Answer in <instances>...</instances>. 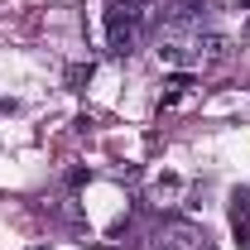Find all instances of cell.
I'll list each match as a JSON object with an SVG mask.
<instances>
[{"instance_id":"cell-1","label":"cell","mask_w":250,"mask_h":250,"mask_svg":"<svg viewBox=\"0 0 250 250\" xmlns=\"http://www.w3.org/2000/svg\"><path fill=\"white\" fill-rule=\"evenodd\" d=\"M154 20V0H111L106 10V43L111 53H135L140 34Z\"/></svg>"},{"instance_id":"cell-2","label":"cell","mask_w":250,"mask_h":250,"mask_svg":"<svg viewBox=\"0 0 250 250\" xmlns=\"http://www.w3.org/2000/svg\"><path fill=\"white\" fill-rule=\"evenodd\" d=\"M145 250H212V246H207V236H202L197 226H188V221H178V217H164V226L149 236Z\"/></svg>"},{"instance_id":"cell-3","label":"cell","mask_w":250,"mask_h":250,"mask_svg":"<svg viewBox=\"0 0 250 250\" xmlns=\"http://www.w3.org/2000/svg\"><path fill=\"white\" fill-rule=\"evenodd\" d=\"M231 236L236 241H250V188H236L231 192Z\"/></svg>"},{"instance_id":"cell-4","label":"cell","mask_w":250,"mask_h":250,"mask_svg":"<svg viewBox=\"0 0 250 250\" xmlns=\"http://www.w3.org/2000/svg\"><path fill=\"white\" fill-rule=\"evenodd\" d=\"M82 82H92V62H87V67H82V62H77V67H67V87H72V92H82Z\"/></svg>"},{"instance_id":"cell-5","label":"cell","mask_w":250,"mask_h":250,"mask_svg":"<svg viewBox=\"0 0 250 250\" xmlns=\"http://www.w3.org/2000/svg\"><path fill=\"white\" fill-rule=\"evenodd\" d=\"M241 5H250V0H241Z\"/></svg>"}]
</instances>
